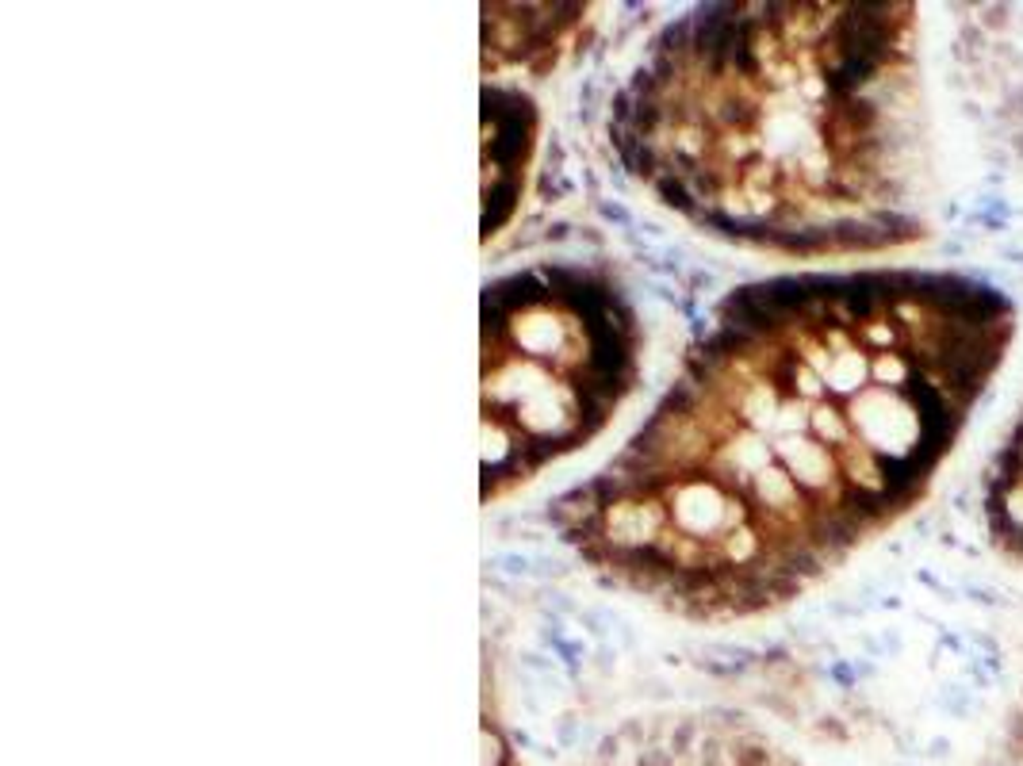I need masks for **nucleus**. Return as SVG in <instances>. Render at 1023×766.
I'll return each instance as SVG.
<instances>
[{"instance_id": "7ed1b4c3", "label": "nucleus", "mask_w": 1023, "mask_h": 766, "mask_svg": "<svg viewBox=\"0 0 1023 766\" xmlns=\"http://www.w3.org/2000/svg\"><path fill=\"white\" fill-rule=\"evenodd\" d=\"M640 326L606 272L533 265L484 292V502L583 449L629 399Z\"/></svg>"}, {"instance_id": "f257e3e1", "label": "nucleus", "mask_w": 1023, "mask_h": 766, "mask_svg": "<svg viewBox=\"0 0 1023 766\" xmlns=\"http://www.w3.org/2000/svg\"><path fill=\"white\" fill-rule=\"evenodd\" d=\"M1012 334L1008 299L958 272L740 288L552 521L606 582L671 613L778 610L924 498Z\"/></svg>"}, {"instance_id": "f03ea898", "label": "nucleus", "mask_w": 1023, "mask_h": 766, "mask_svg": "<svg viewBox=\"0 0 1023 766\" xmlns=\"http://www.w3.org/2000/svg\"><path fill=\"white\" fill-rule=\"evenodd\" d=\"M912 5H709L664 27L610 119L659 204L736 246L858 257L928 234Z\"/></svg>"}, {"instance_id": "20e7f679", "label": "nucleus", "mask_w": 1023, "mask_h": 766, "mask_svg": "<svg viewBox=\"0 0 1023 766\" xmlns=\"http://www.w3.org/2000/svg\"><path fill=\"white\" fill-rule=\"evenodd\" d=\"M986 526L996 548L1023 568V410L989 463Z\"/></svg>"}]
</instances>
